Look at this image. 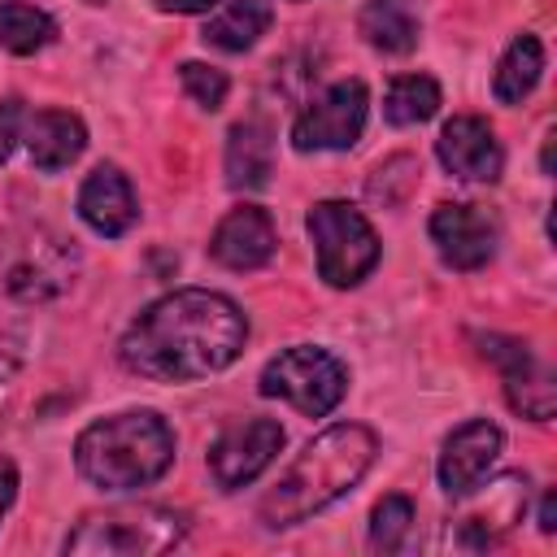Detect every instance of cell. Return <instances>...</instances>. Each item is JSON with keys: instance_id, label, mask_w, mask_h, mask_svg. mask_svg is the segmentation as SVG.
I'll use <instances>...</instances> for the list:
<instances>
[{"instance_id": "4fadbf2b", "label": "cell", "mask_w": 557, "mask_h": 557, "mask_svg": "<svg viewBox=\"0 0 557 557\" xmlns=\"http://www.w3.org/2000/svg\"><path fill=\"white\" fill-rule=\"evenodd\" d=\"M431 239L453 270H479L496 252V222L479 205H440L431 213Z\"/></svg>"}, {"instance_id": "f546056e", "label": "cell", "mask_w": 557, "mask_h": 557, "mask_svg": "<svg viewBox=\"0 0 557 557\" xmlns=\"http://www.w3.org/2000/svg\"><path fill=\"white\" fill-rule=\"evenodd\" d=\"M557 527V496L544 492V505H540V531H553Z\"/></svg>"}, {"instance_id": "484cf974", "label": "cell", "mask_w": 557, "mask_h": 557, "mask_svg": "<svg viewBox=\"0 0 557 557\" xmlns=\"http://www.w3.org/2000/svg\"><path fill=\"white\" fill-rule=\"evenodd\" d=\"M22 352H26V331H22V322H13V318L0 313V383L17 374Z\"/></svg>"}, {"instance_id": "5b68a950", "label": "cell", "mask_w": 557, "mask_h": 557, "mask_svg": "<svg viewBox=\"0 0 557 557\" xmlns=\"http://www.w3.org/2000/svg\"><path fill=\"white\" fill-rule=\"evenodd\" d=\"M78 274V248L52 226L26 222L0 235V292L22 305L61 296Z\"/></svg>"}, {"instance_id": "7402d4cb", "label": "cell", "mask_w": 557, "mask_h": 557, "mask_svg": "<svg viewBox=\"0 0 557 557\" xmlns=\"http://www.w3.org/2000/svg\"><path fill=\"white\" fill-rule=\"evenodd\" d=\"M57 39V22L26 4V0H0V44L13 52V57H30L39 48H48Z\"/></svg>"}, {"instance_id": "6da1fadb", "label": "cell", "mask_w": 557, "mask_h": 557, "mask_svg": "<svg viewBox=\"0 0 557 557\" xmlns=\"http://www.w3.org/2000/svg\"><path fill=\"white\" fill-rule=\"evenodd\" d=\"M248 344L244 309L205 287H183L152 300L117 344L131 374L152 383H191L226 370Z\"/></svg>"}, {"instance_id": "83f0119b", "label": "cell", "mask_w": 557, "mask_h": 557, "mask_svg": "<svg viewBox=\"0 0 557 557\" xmlns=\"http://www.w3.org/2000/svg\"><path fill=\"white\" fill-rule=\"evenodd\" d=\"M13 496H17V466L9 457H0V518L9 513Z\"/></svg>"}, {"instance_id": "8992f818", "label": "cell", "mask_w": 557, "mask_h": 557, "mask_svg": "<svg viewBox=\"0 0 557 557\" xmlns=\"http://www.w3.org/2000/svg\"><path fill=\"white\" fill-rule=\"evenodd\" d=\"M309 239L318 252V274L331 287H357L379 265V235L361 209L344 200H322L309 209Z\"/></svg>"}, {"instance_id": "4316f807", "label": "cell", "mask_w": 557, "mask_h": 557, "mask_svg": "<svg viewBox=\"0 0 557 557\" xmlns=\"http://www.w3.org/2000/svg\"><path fill=\"white\" fill-rule=\"evenodd\" d=\"M17 122H22V100H4L0 104V161L13 152L17 144Z\"/></svg>"}, {"instance_id": "44dd1931", "label": "cell", "mask_w": 557, "mask_h": 557, "mask_svg": "<svg viewBox=\"0 0 557 557\" xmlns=\"http://www.w3.org/2000/svg\"><path fill=\"white\" fill-rule=\"evenodd\" d=\"M265 26H270V0H235L205 26L200 39L222 52H244L265 35Z\"/></svg>"}, {"instance_id": "f1b7e54d", "label": "cell", "mask_w": 557, "mask_h": 557, "mask_svg": "<svg viewBox=\"0 0 557 557\" xmlns=\"http://www.w3.org/2000/svg\"><path fill=\"white\" fill-rule=\"evenodd\" d=\"M218 0H157V9L161 13H205V9H213Z\"/></svg>"}, {"instance_id": "8fae6325", "label": "cell", "mask_w": 557, "mask_h": 557, "mask_svg": "<svg viewBox=\"0 0 557 557\" xmlns=\"http://www.w3.org/2000/svg\"><path fill=\"white\" fill-rule=\"evenodd\" d=\"M500 448H505V435H500L496 422H487V418L461 422V426L444 440V453H440V487H444L453 500H461L466 492L483 487V479H487V470L496 466Z\"/></svg>"}, {"instance_id": "cb8c5ba5", "label": "cell", "mask_w": 557, "mask_h": 557, "mask_svg": "<svg viewBox=\"0 0 557 557\" xmlns=\"http://www.w3.org/2000/svg\"><path fill=\"white\" fill-rule=\"evenodd\" d=\"M409 531H413V500L409 496H383L370 513V548L396 553Z\"/></svg>"}, {"instance_id": "52a82bcc", "label": "cell", "mask_w": 557, "mask_h": 557, "mask_svg": "<svg viewBox=\"0 0 557 557\" xmlns=\"http://www.w3.org/2000/svg\"><path fill=\"white\" fill-rule=\"evenodd\" d=\"M261 396H283L292 400L305 418H326L348 387V370L339 357H331L326 348H283L265 370H261Z\"/></svg>"}, {"instance_id": "2e32d148", "label": "cell", "mask_w": 557, "mask_h": 557, "mask_svg": "<svg viewBox=\"0 0 557 557\" xmlns=\"http://www.w3.org/2000/svg\"><path fill=\"white\" fill-rule=\"evenodd\" d=\"M527 509V483L518 487V479H496L487 483V505H474L457 518L453 527V544L466 548V553H483L492 544H500V535L522 518Z\"/></svg>"}, {"instance_id": "e0dca14e", "label": "cell", "mask_w": 557, "mask_h": 557, "mask_svg": "<svg viewBox=\"0 0 557 557\" xmlns=\"http://www.w3.org/2000/svg\"><path fill=\"white\" fill-rule=\"evenodd\" d=\"M83 148H87V131L65 109H44L26 122V152H30V165L44 174L65 170L70 161H78Z\"/></svg>"}, {"instance_id": "d4e9b609", "label": "cell", "mask_w": 557, "mask_h": 557, "mask_svg": "<svg viewBox=\"0 0 557 557\" xmlns=\"http://www.w3.org/2000/svg\"><path fill=\"white\" fill-rule=\"evenodd\" d=\"M178 78H183V91L200 104V109H222V100H226V74L222 70H213V65H205V61H187L183 70H178Z\"/></svg>"}, {"instance_id": "ba28073f", "label": "cell", "mask_w": 557, "mask_h": 557, "mask_svg": "<svg viewBox=\"0 0 557 557\" xmlns=\"http://www.w3.org/2000/svg\"><path fill=\"white\" fill-rule=\"evenodd\" d=\"M366 113H370V91H366V83H357V78L331 83V87H326L322 96H313L309 109L296 117L292 144H296V152H339V148H352V144L361 139Z\"/></svg>"}, {"instance_id": "ffe728a7", "label": "cell", "mask_w": 557, "mask_h": 557, "mask_svg": "<svg viewBox=\"0 0 557 557\" xmlns=\"http://www.w3.org/2000/svg\"><path fill=\"white\" fill-rule=\"evenodd\" d=\"M540 74H544V48H540V39H535V35H518V39L505 48V57L496 61L492 91H496V100L518 104V100L540 83Z\"/></svg>"}, {"instance_id": "603a6c76", "label": "cell", "mask_w": 557, "mask_h": 557, "mask_svg": "<svg viewBox=\"0 0 557 557\" xmlns=\"http://www.w3.org/2000/svg\"><path fill=\"white\" fill-rule=\"evenodd\" d=\"M435 109H440V83L426 74H400L383 96V117L392 126H418L435 117Z\"/></svg>"}, {"instance_id": "9c48e42d", "label": "cell", "mask_w": 557, "mask_h": 557, "mask_svg": "<svg viewBox=\"0 0 557 557\" xmlns=\"http://www.w3.org/2000/svg\"><path fill=\"white\" fill-rule=\"evenodd\" d=\"M479 352L487 361L500 366L505 374V396H509V409L531 418V422H548L553 409H557V383H553V370L522 344V339H509V335H474Z\"/></svg>"}, {"instance_id": "7a4b0ae2", "label": "cell", "mask_w": 557, "mask_h": 557, "mask_svg": "<svg viewBox=\"0 0 557 557\" xmlns=\"http://www.w3.org/2000/svg\"><path fill=\"white\" fill-rule=\"evenodd\" d=\"M374 453H379V440L370 426H361V422L326 426L318 440H309L300 448V457L283 470V479L261 496V505H257L261 527L283 531V527H296L309 513L326 509L331 500H339L348 487L361 483Z\"/></svg>"}, {"instance_id": "277c9868", "label": "cell", "mask_w": 557, "mask_h": 557, "mask_svg": "<svg viewBox=\"0 0 557 557\" xmlns=\"http://www.w3.org/2000/svg\"><path fill=\"white\" fill-rule=\"evenodd\" d=\"M187 518L165 505H122L104 513H87L70 535V557H157L183 544Z\"/></svg>"}, {"instance_id": "ac0fdd59", "label": "cell", "mask_w": 557, "mask_h": 557, "mask_svg": "<svg viewBox=\"0 0 557 557\" xmlns=\"http://www.w3.org/2000/svg\"><path fill=\"white\" fill-rule=\"evenodd\" d=\"M274 165V131L261 117L235 122L226 135V183L231 187H261Z\"/></svg>"}, {"instance_id": "9a60e30c", "label": "cell", "mask_w": 557, "mask_h": 557, "mask_svg": "<svg viewBox=\"0 0 557 557\" xmlns=\"http://www.w3.org/2000/svg\"><path fill=\"white\" fill-rule=\"evenodd\" d=\"M78 218L96 231V235H126L139 218V200L131 178L117 165H96L83 187H78Z\"/></svg>"}, {"instance_id": "3957f363", "label": "cell", "mask_w": 557, "mask_h": 557, "mask_svg": "<svg viewBox=\"0 0 557 557\" xmlns=\"http://www.w3.org/2000/svg\"><path fill=\"white\" fill-rule=\"evenodd\" d=\"M74 466L100 492L148 487L174 466V431L152 409L113 413L74 440Z\"/></svg>"}, {"instance_id": "7c38bea8", "label": "cell", "mask_w": 557, "mask_h": 557, "mask_svg": "<svg viewBox=\"0 0 557 557\" xmlns=\"http://www.w3.org/2000/svg\"><path fill=\"white\" fill-rule=\"evenodd\" d=\"M435 152H440L444 170L453 178H466V183H492V178H500V165H505L496 131L474 113H461V117L444 122V131L435 139Z\"/></svg>"}, {"instance_id": "4dcf8cb0", "label": "cell", "mask_w": 557, "mask_h": 557, "mask_svg": "<svg viewBox=\"0 0 557 557\" xmlns=\"http://www.w3.org/2000/svg\"><path fill=\"white\" fill-rule=\"evenodd\" d=\"M87 4H104V0H87Z\"/></svg>"}, {"instance_id": "5bb4252c", "label": "cell", "mask_w": 557, "mask_h": 557, "mask_svg": "<svg viewBox=\"0 0 557 557\" xmlns=\"http://www.w3.org/2000/svg\"><path fill=\"white\" fill-rule=\"evenodd\" d=\"M274 248H278V231H274L270 213L257 209V205L231 209L218 222L213 239H209L213 261L226 265V270H257V265H265L274 257Z\"/></svg>"}, {"instance_id": "d6986e66", "label": "cell", "mask_w": 557, "mask_h": 557, "mask_svg": "<svg viewBox=\"0 0 557 557\" xmlns=\"http://www.w3.org/2000/svg\"><path fill=\"white\" fill-rule=\"evenodd\" d=\"M361 35L379 52H409L418 44V13L409 0H370L357 17Z\"/></svg>"}, {"instance_id": "30bf717a", "label": "cell", "mask_w": 557, "mask_h": 557, "mask_svg": "<svg viewBox=\"0 0 557 557\" xmlns=\"http://www.w3.org/2000/svg\"><path fill=\"white\" fill-rule=\"evenodd\" d=\"M283 448V426L274 418H248L239 426H226L209 448V474L222 492H235L252 483Z\"/></svg>"}]
</instances>
